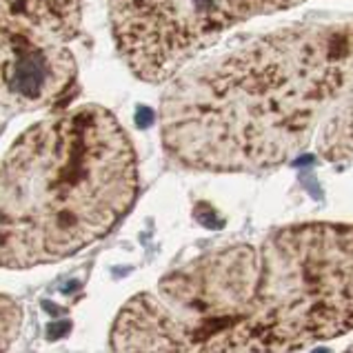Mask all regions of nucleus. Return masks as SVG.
<instances>
[{
	"label": "nucleus",
	"instance_id": "nucleus-7",
	"mask_svg": "<svg viewBox=\"0 0 353 353\" xmlns=\"http://www.w3.org/2000/svg\"><path fill=\"white\" fill-rule=\"evenodd\" d=\"M25 309L23 305L7 294H0V353H7L18 340L23 329Z\"/></svg>",
	"mask_w": 353,
	"mask_h": 353
},
{
	"label": "nucleus",
	"instance_id": "nucleus-3",
	"mask_svg": "<svg viewBox=\"0 0 353 353\" xmlns=\"http://www.w3.org/2000/svg\"><path fill=\"white\" fill-rule=\"evenodd\" d=\"M353 331V225L300 223L262 238L231 353H291Z\"/></svg>",
	"mask_w": 353,
	"mask_h": 353
},
{
	"label": "nucleus",
	"instance_id": "nucleus-4",
	"mask_svg": "<svg viewBox=\"0 0 353 353\" xmlns=\"http://www.w3.org/2000/svg\"><path fill=\"white\" fill-rule=\"evenodd\" d=\"M307 0H109L116 49L145 83H169L231 27Z\"/></svg>",
	"mask_w": 353,
	"mask_h": 353
},
{
	"label": "nucleus",
	"instance_id": "nucleus-2",
	"mask_svg": "<svg viewBox=\"0 0 353 353\" xmlns=\"http://www.w3.org/2000/svg\"><path fill=\"white\" fill-rule=\"evenodd\" d=\"M136 198V151L109 109L83 105L40 120L0 158V267L80 254L112 234Z\"/></svg>",
	"mask_w": 353,
	"mask_h": 353
},
{
	"label": "nucleus",
	"instance_id": "nucleus-6",
	"mask_svg": "<svg viewBox=\"0 0 353 353\" xmlns=\"http://www.w3.org/2000/svg\"><path fill=\"white\" fill-rule=\"evenodd\" d=\"M83 27L80 0H0V49L67 45Z\"/></svg>",
	"mask_w": 353,
	"mask_h": 353
},
{
	"label": "nucleus",
	"instance_id": "nucleus-1",
	"mask_svg": "<svg viewBox=\"0 0 353 353\" xmlns=\"http://www.w3.org/2000/svg\"><path fill=\"white\" fill-rule=\"evenodd\" d=\"M158 123L167 158L189 171L353 165V20L287 25L185 67Z\"/></svg>",
	"mask_w": 353,
	"mask_h": 353
},
{
	"label": "nucleus",
	"instance_id": "nucleus-8",
	"mask_svg": "<svg viewBox=\"0 0 353 353\" xmlns=\"http://www.w3.org/2000/svg\"><path fill=\"white\" fill-rule=\"evenodd\" d=\"M342 353H353V345H351V347H349L347 351H342Z\"/></svg>",
	"mask_w": 353,
	"mask_h": 353
},
{
	"label": "nucleus",
	"instance_id": "nucleus-5",
	"mask_svg": "<svg viewBox=\"0 0 353 353\" xmlns=\"http://www.w3.org/2000/svg\"><path fill=\"white\" fill-rule=\"evenodd\" d=\"M78 65L67 45H18L0 49V109L34 114L74 98Z\"/></svg>",
	"mask_w": 353,
	"mask_h": 353
}]
</instances>
